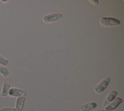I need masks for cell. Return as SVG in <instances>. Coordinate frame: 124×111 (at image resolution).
<instances>
[{"label":"cell","mask_w":124,"mask_h":111,"mask_svg":"<svg viewBox=\"0 0 124 111\" xmlns=\"http://www.w3.org/2000/svg\"><path fill=\"white\" fill-rule=\"evenodd\" d=\"M100 23L103 26H113L119 25L120 21L114 18L102 17L100 19Z\"/></svg>","instance_id":"7a4b0ae2"},{"label":"cell","mask_w":124,"mask_h":111,"mask_svg":"<svg viewBox=\"0 0 124 111\" xmlns=\"http://www.w3.org/2000/svg\"><path fill=\"white\" fill-rule=\"evenodd\" d=\"M110 79L109 77H106V78L102 79L95 86L94 91L97 94L103 92L108 87V84H110Z\"/></svg>","instance_id":"6da1fadb"},{"label":"cell","mask_w":124,"mask_h":111,"mask_svg":"<svg viewBox=\"0 0 124 111\" xmlns=\"http://www.w3.org/2000/svg\"><path fill=\"white\" fill-rule=\"evenodd\" d=\"M96 111H106V109H99V110H97Z\"/></svg>","instance_id":"5bb4252c"},{"label":"cell","mask_w":124,"mask_h":111,"mask_svg":"<svg viewBox=\"0 0 124 111\" xmlns=\"http://www.w3.org/2000/svg\"><path fill=\"white\" fill-rule=\"evenodd\" d=\"M8 1L7 0H6V1H4V0H3V1H2V2H7Z\"/></svg>","instance_id":"9a60e30c"},{"label":"cell","mask_w":124,"mask_h":111,"mask_svg":"<svg viewBox=\"0 0 124 111\" xmlns=\"http://www.w3.org/2000/svg\"><path fill=\"white\" fill-rule=\"evenodd\" d=\"M1 3H2V1H0V4H1Z\"/></svg>","instance_id":"2e32d148"},{"label":"cell","mask_w":124,"mask_h":111,"mask_svg":"<svg viewBox=\"0 0 124 111\" xmlns=\"http://www.w3.org/2000/svg\"><path fill=\"white\" fill-rule=\"evenodd\" d=\"M11 80L9 78H7L3 85V88H2L1 92V96L3 97H6L9 94V91L11 88Z\"/></svg>","instance_id":"52a82bcc"},{"label":"cell","mask_w":124,"mask_h":111,"mask_svg":"<svg viewBox=\"0 0 124 111\" xmlns=\"http://www.w3.org/2000/svg\"><path fill=\"white\" fill-rule=\"evenodd\" d=\"M9 70L6 67L0 65V74L3 75L4 77H7L9 75Z\"/></svg>","instance_id":"30bf717a"},{"label":"cell","mask_w":124,"mask_h":111,"mask_svg":"<svg viewBox=\"0 0 124 111\" xmlns=\"http://www.w3.org/2000/svg\"><path fill=\"white\" fill-rule=\"evenodd\" d=\"M117 94H118V92L116 91H110V92L108 93V95H107L104 102L103 103V105L104 107H106L108 104H110L112 101H114L116 98V96H117Z\"/></svg>","instance_id":"8992f818"},{"label":"cell","mask_w":124,"mask_h":111,"mask_svg":"<svg viewBox=\"0 0 124 111\" xmlns=\"http://www.w3.org/2000/svg\"><path fill=\"white\" fill-rule=\"evenodd\" d=\"M9 95L13 97H23L25 96L26 93L21 89L17 88H11L9 91Z\"/></svg>","instance_id":"5b68a950"},{"label":"cell","mask_w":124,"mask_h":111,"mask_svg":"<svg viewBox=\"0 0 124 111\" xmlns=\"http://www.w3.org/2000/svg\"><path fill=\"white\" fill-rule=\"evenodd\" d=\"M9 64V61L6 59H5L4 57H3V56H0V65H3V66H6L8 64Z\"/></svg>","instance_id":"8fae6325"},{"label":"cell","mask_w":124,"mask_h":111,"mask_svg":"<svg viewBox=\"0 0 124 111\" xmlns=\"http://www.w3.org/2000/svg\"><path fill=\"white\" fill-rule=\"evenodd\" d=\"M91 2L92 3H93V4H96V5H97V4H99V1H97V0H91Z\"/></svg>","instance_id":"4fadbf2b"},{"label":"cell","mask_w":124,"mask_h":111,"mask_svg":"<svg viewBox=\"0 0 124 111\" xmlns=\"http://www.w3.org/2000/svg\"><path fill=\"white\" fill-rule=\"evenodd\" d=\"M25 97H19L17 99L16 104V111H22L24 108V103H25Z\"/></svg>","instance_id":"9c48e42d"},{"label":"cell","mask_w":124,"mask_h":111,"mask_svg":"<svg viewBox=\"0 0 124 111\" xmlns=\"http://www.w3.org/2000/svg\"><path fill=\"white\" fill-rule=\"evenodd\" d=\"M0 111H16L15 108H10V107H6L0 109Z\"/></svg>","instance_id":"7c38bea8"},{"label":"cell","mask_w":124,"mask_h":111,"mask_svg":"<svg viewBox=\"0 0 124 111\" xmlns=\"http://www.w3.org/2000/svg\"><path fill=\"white\" fill-rule=\"evenodd\" d=\"M63 16L61 13H54V14H47L44 17V21L47 23H54L63 18Z\"/></svg>","instance_id":"3957f363"},{"label":"cell","mask_w":124,"mask_h":111,"mask_svg":"<svg viewBox=\"0 0 124 111\" xmlns=\"http://www.w3.org/2000/svg\"><path fill=\"white\" fill-rule=\"evenodd\" d=\"M122 101H123L122 98H120V97H116L114 101H112L110 104H108L106 106V110L108 111H112L113 110L116 109L118 105L122 102Z\"/></svg>","instance_id":"277c9868"},{"label":"cell","mask_w":124,"mask_h":111,"mask_svg":"<svg viewBox=\"0 0 124 111\" xmlns=\"http://www.w3.org/2000/svg\"><path fill=\"white\" fill-rule=\"evenodd\" d=\"M97 107V104L95 102H90L82 105L80 108V111H90L94 110Z\"/></svg>","instance_id":"ba28073f"}]
</instances>
